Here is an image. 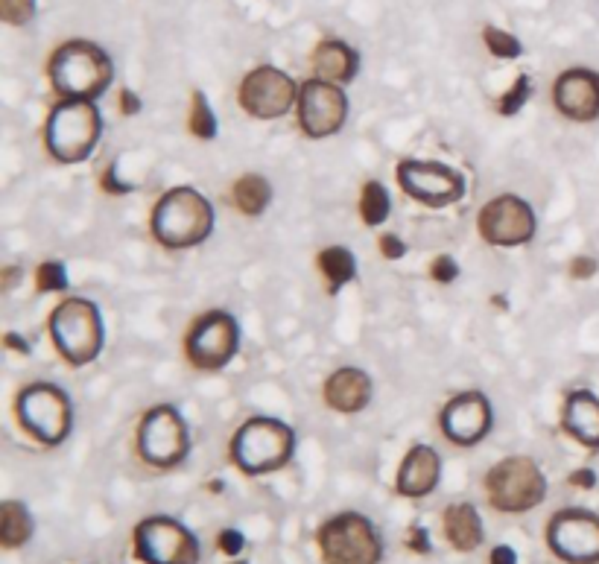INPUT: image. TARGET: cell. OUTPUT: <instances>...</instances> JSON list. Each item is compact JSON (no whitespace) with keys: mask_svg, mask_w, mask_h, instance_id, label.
Wrapping results in <instances>:
<instances>
[{"mask_svg":"<svg viewBox=\"0 0 599 564\" xmlns=\"http://www.w3.org/2000/svg\"><path fill=\"white\" fill-rule=\"evenodd\" d=\"M36 284L41 293H62L68 287V272H65V264L59 261H44L38 266Z\"/></svg>","mask_w":599,"mask_h":564,"instance_id":"obj_30","label":"cell"},{"mask_svg":"<svg viewBox=\"0 0 599 564\" xmlns=\"http://www.w3.org/2000/svg\"><path fill=\"white\" fill-rule=\"evenodd\" d=\"M15 415L21 421V427L47 448H56L68 439L71 424H74V410H71V398L65 395V389L36 380L27 389L18 392L15 401Z\"/></svg>","mask_w":599,"mask_h":564,"instance_id":"obj_6","label":"cell"},{"mask_svg":"<svg viewBox=\"0 0 599 564\" xmlns=\"http://www.w3.org/2000/svg\"><path fill=\"white\" fill-rule=\"evenodd\" d=\"M240 351V328L225 310H208L188 328L185 354L202 372L225 369Z\"/></svg>","mask_w":599,"mask_h":564,"instance_id":"obj_8","label":"cell"},{"mask_svg":"<svg viewBox=\"0 0 599 564\" xmlns=\"http://www.w3.org/2000/svg\"><path fill=\"white\" fill-rule=\"evenodd\" d=\"M594 272H597V261L594 258H576L573 269H570L573 278H591Z\"/></svg>","mask_w":599,"mask_h":564,"instance_id":"obj_36","label":"cell"},{"mask_svg":"<svg viewBox=\"0 0 599 564\" xmlns=\"http://www.w3.org/2000/svg\"><path fill=\"white\" fill-rule=\"evenodd\" d=\"M50 337L56 351L71 366H88L103 351V319L97 304L88 299H65L50 316Z\"/></svg>","mask_w":599,"mask_h":564,"instance_id":"obj_5","label":"cell"},{"mask_svg":"<svg viewBox=\"0 0 599 564\" xmlns=\"http://www.w3.org/2000/svg\"><path fill=\"white\" fill-rule=\"evenodd\" d=\"M231 199L237 205L240 214L246 217H261L266 211V205L272 202V185L258 176V173H246L234 182V190H231Z\"/></svg>","mask_w":599,"mask_h":564,"instance_id":"obj_24","label":"cell"},{"mask_svg":"<svg viewBox=\"0 0 599 564\" xmlns=\"http://www.w3.org/2000/svg\"><path fill=\"white\" fill-rule=\"evenodd\" d=\"M410 547L412 550H418V553H427V550H430V544H427V532H424V529H412L410 532Z\"/></svg>","mask_w":599,"mask_h":564,"instance_id":"obj_39","label":"cell"},{"mask_svg":"<svg viewBox=\"0 0 599 564\" xmlns=\"http://www.w3.org/2000/svg\"><path fill=\"white\" fill-rule=\"evenodd\" d=\"M515 562H518V556H515V550H512V547L500 544V547H494V550H491V564H515Z\"/></svg>","mask_w":599,"mask_h":564,"instance_id":"obj_38","label":"cell"},{"mask_svg":"<svg viewBox=\"0 0 599 564\" xmlns=\"http://www.w3.org/2000/svg\"><path fill=\"white\" fill-rule=\"evenodd\" d=\"M456 275H459V266H456V261H453L450 255H442V258L433 261V278H436L439 284H450Z\"/></svg>","mask_w":599,"mask_h":564,"instance_id":"obj_33","label":"cell"},{"mask_svg":"<svg viewBox=\"0 0 599 564\" xmlns=\"http://www.w3.org/2000/svg\"><path fill=\"white\" fill-rule=\"evenodd\" d=\"M439 471H442V459L430 445H415L404 456L401 468H398V480L395 489L404 497H424L439 486Z\"/></svg>","mask_w":599,"mask_h":564,"instance_id":"obj_20","label":"cell"},{"mask_svg":"<svg viewBox=\"0 0 599 564\" xmlns=\"http://www.w3.org/2000/svg\"><path fill=\"white\" fill-rule=\"evenodd\" d=\"M220 550L228 553V556H237L243 550V535L237 529H225L220 532Z\"/></svg>","mask_w":599,"mask_h":564,"instance_id":"obj_35","label":"cell"},{"mask_svg":"<svg viewBox=\"0 0 599 564\" xmlns=\"http://www.w3.org/2000/svg\"><path fill=\"white\" fill-rule=\"evenodd\" d=\"M0 15L12 27H24L36 15V0H0Z\"/></svg>","mask_w":599,"mask_h":564,"instance_id":"obj_31","label":"cell"},{"mask_svg":"<svg viewBox=\"0 0 599 564\" xmlns=\"http://www.w3.org/2000/svg\"><path fill=\"white\" fill-rule=\"evenodd\" d=\"M188 126L190 132L202 141H211L217 135V117L211 112L208 100L202 91H193V103H190V114H188Z\"/></svg>","mask_w":599,"mask_h":564,"instance_id":"obj_28","label":"cell"},{"mask_svg":"<svg viewBox=\"0 0 599 564\" xmlns=\"http://www.w3.org/2000/svg\"><path fill=\"white\" fill-rule=\"evenodd\" d=\"M562 427L585 448H599V398L588 389H576L567 395L562 410Z\"/></svg>","mask_w":599,"mask_h":564,"instance_id":"obj_21","label":"cell"},{"mask_svg":"<svg viewBox=\"0 0 599 564\" xmlns=\"http://www.w3.org/2000/svg\"><path fill=\"white\" fill-rule=\"evenodd\" d=\"M30 535H33L30 512L15 500L3 503V509H0V541H3V547H9V550L21 547Z\"/></svg>","mask_w":599,"mask_h":564,"instance_id":"obj_25","label":"cell"},{"mask_svg":"<svg viewBox=\"0 0 599 564\" xmlns=\"http://www.w3.org/2000/svg\"><path fill=\"white\" fill-rule=\"evenodd\" d=\"M439 424L453 445L468 448V445H477L486 439L491 424H494V413H491V404L483 392H462L445 404Z\"/></svg>","mask_w":599,"mask_h":564,"instance_id":"obj_17","label":"cell"},{"mask_svg":"<svg viewBox=\"0 0 599 564\" xmlns=\"http://www.w3.org/2000/svg\"><path fill=\"white\" fill-rule=\"evenodd\" d=\"M380 252H383V258H389V261H398V258L407 255V246L401 243V237L383 234V237H380Z\"/></svg>","mask_w":599,"mask_h":564,"instance_id":"obj_34","label":"cell"},{"mask_svg":"<svg viewBox=\"0 0 599 564\" xmlns=\"http://www.w3.org/2000/svg\"><path fill=\"white\" fill-rule=\"evenodd\" d=\"M319 269L331 287V293H339L342 284H348L354 275H357V264H354V255L342 246H331L319 255Z\"/></svg>","mask_w":599,"mask_h":564,"instance_id":"obj_26","label":"cell"},{"mask_svg":"<svg viewBox=\"0 0 599 564\" xmlns=\"http://www.w3.org/2000/svg\"><path fill=\"white\" fill-rule=\"evenodd\" d=\"M296 103H299V88H296L293 76L272 68V65H261V68L249 71L240 82V106H243V112L258 117V120L284 117Z\"/></svg>","mask_w":599,"mask_h":564,"instance_id":"obj_14","label":"cell"},{"mask_svg":"<svg viewBox=\"0 0 599 564\" xmlns=\"http://www.w3.org/2000/svg\"><path fill=\"white\" fill-rule=\"evenodd\" d=\"M477 228L486 243L509 249V246L529 243L538 231V220L526 199L515 196V193H500L480 208Z\"/></svg>","mask_w":599,"mask_h":564,"instance_id":"obj_12","label":"cell"},{"mask_svg":"<svg viewBox=\"0 0 599 564\" xmlns=\"http://www.w3.org/2000/svg\"><path fill=\"white\" fill-rule=\"evenodd\" d=\"M319 547L328 564H377L383 556L372 521L357 512L337 515L319 529Z\"/></svg>","mask_w":599,"mask_h":564,"instance_id":"obj_9","label":"cell"},{"mask_svg":"<svg viewBox=\"0 0 599 564\" xmlns=\"http://www.w3.org/2000/svg\"><path fill=\"white\" fill-rule=\"evenodd\" d=\"M322 395H325V404L337 413H363L372 401V377L363 369L345 366L325 380Z\"/></svg>","mask_w":599,"mask_h":564,"instance_id":"obj_19","label":"cell"},{"mask_svg":"<svg viewBox=\"0 0 599 564\" xmlns=\"http://www.w3.org/2000/svg\"><path fill=\"white\" fill-rule=\"evenodd\" d=\"M445 532L456 550L468 553V550H477L483 541V521L471 503H453L445 512Z\"/></svg>","mask_w":599,"mask_h":564,"instance_id":"obj_23","label":"cell"},{"mask_svg":"<svg viewBox=\"0 0 599 564\" xmlns=\"http://www.w3.org/2000/svg\"><path fill=\"white\" fill-rule=\"evenodd\" d=\"M296 433L278 418H249L231 439V459L243 474H269L290 462Z\"/></svg>","mask_w":599,"mask_h":564,"instance_id":"obj_4","label":"cell"},{"mask_svg":"<svg viewBox=\"0 0 599 564\" xmlns=\"http://www.w3.org/2000/svg\"><path fill=\"white\" fill-rule=\"evenodd\" d=\"M313 76L325 79V82H337L345 85L351 82L360 71V56L354 47H348L339 38H325L316 50H313Z\"/></svg>","mask_w":599,"mask_h":564,"instance_id":"obj_22","label":"cell"},{"mask_svg":"<svg viewBox=\"0 0 599 564\" xmlns=\"http://www.w3.org/2000/svg\"><path fill=\"white\" fill-rule=\"evenodd\" d=\"M392 211V199H389V190L383 188L380 182H369L363 188V196H360V217L366 226H380L386 223Z\"/></svg>","mask_w":599,"mask_h":564,"instance_id":"obj_27","label":"cell"},{"mask_svg":"<svg viewBox=\"0 0 599 564\" xmlns=\"http://www.w3.org/2000/svg\"><path fill=\"white\" fill-rule=\"evenodd\" d=\"M299 126L307 138L337 135L348 120V97L337 82L307 79L299 88Z\"/></svg>","mask_w":599,"mask_h":564,"instance_id":"obj_15","label":"cell"},{"mask_svg":"<svg viewBox=\"0 0 599 564\" xmlns=\"http://www.w3.org/2000/svg\"><path fill=\"white\" fill-rule=\"evenodd\" d=\"M135 553L147 564H196L199 544L193 532L173 518H147L135 529Z\"/></svg>","mask_w":599,"mask_h":564,"instance_id":"obj_13","label":"cell"},{"mask_svg":"<svg viewBox=\"0 0 599 564\" xmlns=\"http://www.w3.org/2000/svg\"><path fill=\"white\" fill-rule=\"evenodd\" d=\"M395 176H398V185L401 190L427 205V208H448L456 205L462 196H465V179L462 173H456L448 164H439V161H415L407 158L395 167Z\"/></svg>","mask_w":599,"mask_h":564,"instance_id":"obj_11","label":"cell"},{"mask_svg":"<svg viewBox=\"0 0 599 564\" xmlns=\"http://www.w3.org/2000/svg\"><path fill=\"white\" fill-rule=\"evenodd\" d=\"M483 41H486V47L491 50V56H497V59H518L524 53L521 41L512 36V33L500 30V27H486L483 30Z\"/></svg>","mask_w":599,"mask_h":564,"instance_id":"obj_29","label":"cell"},{"mask_svg":"<svg viewBox=\"0 0 599 564\" xmlns=\"http://www.w3.org/2000/svg\"><path fill=\"white\" fill-rule=\"evenodd\" d=\"M47 76H50L53 91L62 100L94 103L97 97H103L109 91L114 65L103 47H97L94 41H85V38H74L53 50Z\"/></svg>","mask_w":599,"mask_h":564,"instance_id":"obj_1","label":"cell"},{"mask_svg":"<svg viewBox=\"0 0 599 564\" xmlns=\"http://www.w3.org/2000/svg\"><path fill=\"white\" fill-rule=\"evenodd\" d=\"M150 226L161 246L190 249L211 237L214 208L196 188H173L155 202Z\"/></svg>","mask_w":599,"mask_h":564,"instance_id":"obj_2","label":"cell"},{"mask_svg":"<svg viewBox=\"0 0 599 564\" xmlns=\"http://www.w3.org/2000/svg\"><path fill=\"white\" fill-rule=\"evenodd\" d=\"M570 483H573V486H585V489H591V486L597 483V477H594V471L585 468V471H576V474L570 477Z\"/></svg>","mask_w":599,"mask_h":564,"instance_id":"obj_40","label":"cell"},{"mask_svg":"<svg viewBox=\"0 0 599 564\" xmlns=\"http://www.w3.org/2000/svg\"><path fill=\"white\" fill-rule=\"evenodd\" d=\"M556 109L576 123H591L599 117V74L591 68H570L553 85Z\"/></svg>","mask_w":599,"mask_h":564,"instance_id":"obj_18","label":"cell"},{"mask_svg":"<svg viewBox=\"0 0 599 564\" xmlns=\"http://www.w3.org/2000/svg\"><path fill=\"white\" fill-rule=\"evenodd\" d=\"M190 436L182 413L170 404H158L138 424V453L155 468H173L188 456Z\"/></svg>","mask_w":599,"mask_h":564,"instance_id":"obj_10","label":"cell"},{"mask_svg":"<svg viewBox=\"0 0 599 564\" xmlns=\"http://www.w3.org/2000/svg\"><path fill=\"white\" fill-rule=\"evenodd\" d=\"M103 135L100 109L88 100H62L56 103L44 123V147L62 164L85 161Z\"/></svg>","mask_w":599,"mask_h":564,"instance_id":"obj_3","label":"cell"},{"mask_svg":"<svg viewBox=\"0 0 599 564\" xmlns=\"http://www.w3.org/2000/svg\"><path fill=\"white\" fill-rule=\"evenodd\" d=\"M120 109H123V114H138L141 112V100L129 88H123L120 91Z\"/></svg>","mask_w":599,"mask_h":564,"instance_id":"obj_37","label":"cell"},{"mask_svg":"<svg viewBox=\"0 0 599 564\" xmlns=\"http://www.w3.org/2000/svg\"><path fill=\"white\" fill-rule=\"evenodd\" d=\"M550 550L567 564L599 562V518L585 509H564L547 527Z\"/></svg>","mask_w":599,"mask_h":564,"instance_id":"obj_16","label":"cell"},{"mask_svg":"<svg viewBox=\"0 0 599 564\" xmlns=\"http://www.w3.org/2000/svg\"><path fill=\"white\" fill-rule=\"evenodd\" d=\"M234 564H246V562H234Z\"/></svg>","mask_w":599,"mask_h":564,"instance_id":"obj_41","label":"cell"},{"mask_svg":"<svg viewBox=\"0 0 599 564\" xmlns=\"http://www.w3.org/2000/svg\"><path fill=\"white\" fill-rule=\"evenodd\" d=\"M529 94H532V85H529V76L521 74L515 79V85L503 94V100H500V114H515L524 109V103L529 100Z\"/></svg>","mask_w":599,"mask_h":564,"instance_id":"obj_32","label":"cell"},{"mask_svg":"<svg viewBox=\"0 0 599 564\" xmlns=\"http://www.w3.org/2000/svg\"><path fill=\"white\" fill-rule=\"evenodd\" d=\"M486 491L494 509L526 512L544 500L547 480L529 456H509L488 471Z\"/></svg>","mask_w":599,"mask_h":564,"instance_id":"obj_7","label":"cell"}]
</instances>
